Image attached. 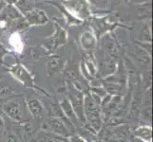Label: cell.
Listing matches in <instances>:
<instances>
[{"label": "cell", "instance_id": "1", "mask_svg": "<svg viewBox=\"0 0 153 142\" xmlns=\"http://www.w3.org/2000/svg\"><path fill=\"white\" fill-rule=\"evenodd\" d=\"M83 108L86 125L98 134L102 130L104 122L101 111V99L91 92H87L84 95Z\"/></svg>", "mask_w": 153, "mask_h": 142}, {"label": "cell", "instance_id": "2", "mask_svg": "<svg viewBox=\"0 0 153 142\" xmlns=\"http://www.w3.org/2000/svg\"><path fill=\"white\" fill-rule=\"evenodd\" d=\"M1 110L8 118L19 124H28L31 116L28 110L26 99L23 96L12 97L1 105Z\"/></svg>", "mask_w": 153, "mask_h": 142}, {"label": "cell", "instance_id": "3", "mask_svg": "<svg viewBox=\"0 0 153 142\" xmlns=\"http://www.w3.org/2000/svg\"><path fill=\"white\" fill-rule=\"evenodd\" d=\"M8 72L10 74L15 81L18 82L22 86L26 88H30L33 89V90H38L39 92L43 93L46 96H49L48 92L46 90H43L40 87H38L35 85V81H34V77L31 73L22 64H17L13 65L8 67Z\"/></svg>", "mask_w": 153, "mask_h": 142}, {"label": "cell", "instance_id": "4", "mask_svg": "<svg viewBox=\"0 0 153 142\" xmlns=\"http://www.w3.org/2000/svg\"><path fill=\"white\" fill-rule=\"evenodd\" d=\"M42 126L46 127L44 131L50 132L57 136H60L62 138L67 139L68 135H72V131L70 129V127L62 119L58 118L50 117L48 119H46V121H44V124Z\"/></svg>", "mask_w": 153, "mask_h": 142}, {"label": "cell", "instance_id": "5", "mask_svg": "<svg viewBox=\"0 0 153 142\" xmlns=\"http://www.w3.org/2000/svg\"><path fill=\"white\" fill-rule=\"evenodd\" d=\"M67 39H68V36H67L66 30L64 29H62L60 26L55 25L54 33L52 34L51 37L46 38L47 45L45 49L48 50L49 54L54 53L58 47H60L66 44Z\"/></svg>", "mask_w": 153, "mask_h": 142}, {"label": "cell", "instance_id": "6", "mask_svg": "<svg viewBox=\"0 0 153 142\" xmlns=\"http://www.w3.org/2000/svg\"><path fill=\"white\" fill-rule=\"evenodd\" d=\"M67 61L60 56H52L47 61V74L50 78H55L65 70Z\"/></svg>", "mask_w": 153, "mask_h": 142}, {"label": "cell", "instance_id": "7", "mask_svg": "<svg viewBox=\"0 0 153 142\" xmlns=\"http://www.w3.org/2000/svg\"><path fill=\"white\" fill-rule=\"evenodd\" d=\"M81 73L86 81L91 82V81L97 79L98 76V66L95 61L91 56H88L81 63Z\"/></svg>", "mask_w": 153, "mask_h": 142}, {"label": "cell", "instance_id": "8", "mask_svg": "<svg viewBox=\"0 0 153 142\" xmlns=\"http://www.w3.org/2000/svg\"><path fill=\"white\" fill-rule=\"evenodd\" d=\"M26 102H27V107L31 118H37L39 120H42L44 118L45 106L39 99L31 98L30 99H26Z\"/></svg>", "mask_w": 153, "mask_h": 142}, {"label": "cell", "instance_id": "9", "mask_svg": "<svg viewBox=\"0 0 153 142\" xmlns=\"http://www.w3.org/2000/svg\"><path fill=\"white\" fill-rule=\"evenodd\" d=\"M24 15H25L26 21H27L30 26L45 25L49 22V17L47 16V14L44 10L36 9V8Z\"/></svg>", "mask_w": 153, "mask_h": 142}, {"label": "cell", "instance_id": "10", "mask_svg": "<svg viewBox=\"0 0 153 142\" xmlns=\"http://www.w3.org/2000/svg\"><path fill=\"white\" fill-rule=\"evenodd\" d=\"M131 57L136 60L137 64H139V65H141L142 67H146V70L150 69V65H151L150 54L147 53L146 50H144L138 45L133 47Z\"/></svg>", "mask_w": 153, "mask_h": 142}, {"label": "cell", "instance_id": "11", "mask_svg": "<svg viewBox=\"0 0 153 142\" xmlns=\"http://www.w3.org/2000/svg\"><path fill=\"white\" fill-rule=\"evenodd\" d=\"M59 103V106L62 110L63 114L65 115V117L67 118V119L70 121L73 127H81V124L80 122L78 121V119L75 116V113H74V110H73L71 104L68 101V97H65L63 99H61Z\"/></svg>", "mask_w": 153, "mask_h": 142}, {"label": "cell", "instance_id": "12", "mask_svg": "<svg viewBox=\"0 0 153 142\" xmlns=\"http://www.w3.org/2000/svg\"><path fill=\"white\" fill-rule=\"evenodd\" d=\"M96 43H97V38L91 30H85L82 33L80 37V44L82 49L85 51L87 52L92 51L95 49Z\"/></svg>", "mask_w": 153, "mask_h": 142}, {"label": "cell", "instance_id": "13", "mask_svg": "<svg viewBox=\"0 0 153 142\" xmlns=\"http://www.w3.org/2000/svg\"><path fill=\"white\" fill-rule=\"evenodd\" d=\"M134 138H139L145 142H151L152 141V128L151 125L142 124L137 126L133 131Z\"/></svg>", "mask_w": 153, "mask_h": 142}, {"label": "cell", "instance_id": "14", "mask_svg": "<svg viewBox=\"0 0 153 142\" xmlns=\"http://www.w3.org/2000/svg\"><path fill=\"white\" fill-rule=\"evenodd\" d=\"M20 17H22V14L13 5H6L0 16L5 21H14Z\"/></svg>", "mask_w": 153, "mask_h": 142}, {"label": "cell", "instance_id": "15", "mask_svg": "<svg viewBox=\"0 0 153 142\" xmlns=\"http://www.w3.org/2000/svg\"><path fill=\"white\" fill-rule=\"evenodd\" d=\"M27 54L30 60H39L41 57H44L46 55H49V52L43 46H31L28 49Z\"/></svg>", "mask_w": 153, "mask_h": 142}, {"label": "cell", "instance_id": "16", "mask_svg": "<svg viewBox=\"0 0 153 142\" xmlns=\"http://www.w3.org/2000/svg\"><path fill=\"white\" fill-rule=\"evenodd\" d=\"M68 6L71 7L74 12L83 15V17H86L88 15V10L85 4L80 0H70L68 2Z\"/></svg>", "mask_w": 153, "mask_h": 142}, {"label": "cell", "instance_id": "17", "mask_svg": "<svg viewBox=\"0 0 153 142\" xmlns=\"http://www.w3.org/2000/svg\"><path fill=\"white\" fill-rule=\"evenodd\" d=\"M15 6L20 13L26 14L35 9V3L33 0H17L16 3H15Z\"/></svg>", "mask_w": 153, "mask_h": 142}, {"label": "cell", "instance_id": "18", "mask_svg": "<svg viewBox=\"0 0 153 142\" xmlns=\"http://www.w3.org/2000/svg\"><path fill=\"white\" fill-rule=\"evenodd\" d=\"M139 112V118L143 124L150 125L151 124V115H152V109L151 105H145L142 106Z\"/></svg>", "mask_w": 153, "mask_h": 142}, {"label": "cell", "instance_id": "19", "mask_svg": "<svg viewBox=\"0 0 153 142\" xmlns=\"http://www.w3.org/2000/svg\"><path fill=\"white\" fill-rule=\"evenodd\" d=\"M13 89L8 83H5L0 81V99H10L12 98L10 96H13Z\"/></svg>", "mask_w": 153, "mask_h": 142}, {"label": "cell", "instance_id": "20", "mask_svg": "<svg viewBox=\"0 0 153 142\" xmlns=\"http://www.w3.org/2000/svg\"><path fill=\"white\" fill-rule=\"evenodd\" d=\"M30 27V25L28 24V22L26 21L25 18L20 17L16 20L13 21V28L15 30H24L27 29Z\"/></svg>", "mask_w": 153, "mask_h": 142}, {"label": "cell", "instance_id": "21", "mask_svg": "<svg viewBox=\"0 0 153 142\" xmlns=\"http://www.w3.org/2000/svg\"><path fill=\"white\" fill-rule=\"evenodd\" d=\"M151 9L149 5H142V7L138 10V19L143 20L150 16Z\"/></svg>", "mask_w": 153, "mask_h": 142}, {"label": "cell", "instance_id": "22", "mask_svg": "<svg viewBox=\"0 0 153 142\" xmlns=\"http://www.w3.org/2000/svg\"><path fill=\"white\" fill-rule=\"evenodd\" d=\"M141 42H147V43H151V33L150 29L147 25H145L141 29Z\"/></svg>", "mask_w": 153, "mask_h": 142}, {"label": "cell", "instance_id": "23", "mask_svg": "<svg viewBox=\"0 0 153 142\" xmlns=\"http://www.w3.org/2000/svg\"><path fill=\"white\" fill-rule=\"evenodd\" d=\"M88 2L97 9H107L109 5V0H88Z\"/></svg>", "mask_w": 153, "mask_h": 142}, {"label": "cell", "instance_id": "24", "mask_svg": "<svg viewBox=\"0 0 153 142\" xmlns=\"http://www.w3.org/2000/svg\"><path fill=\"white\" fill-rule=\"evenodd\" d=\"M5 133H6V122H5L4 114L1 108H0V138H2V135Z\"/></svg>", "mask_w": 153, "mask_h": 142}, {"label": "cell", "instance_id": "25", "mask_svg": "<svg viewBox=\"0 0 153 142\" xmlns=\"http://www.w3.org/2000/svg\"><path fill=\"white\" fill-rule=\"evenodd\" d=\"M8 54H10V52L1 43H0V65H5L4 58Z\"/></svg>", "mask_w": 153, "mask_h": 142}, {"label": "cell", "instance_id": "26", "mask_svg": "<svg viewBox=\"0 0 153 142\" xmlns=\"http://www.w3.org/2000/svg\"><path fill=\"white\" fill-rule=\"evenodd\" d=\"M67 142H87L80 135L72 134L67 138Z\"/></svg>", "mask_w": 153, "mask_h": 142}, {"label": "cell", "instance_id": "27", "mask_svg": "<svg viewBox=\"0 0 153 142\" xmlns=\"http://www.w3.org/2000/svg\"><path fill=\"white\" fill-rule=\"evenodd\" d=\"M5 142H20V141H19L16 135L10 133L7 135L6 139H5Z\"/></svg>", "mask_w": 153, "mask_h": 142}, {"label": "cell", "instance_id": "28", "mask_svg": "<svg viewBox=\"0 0 153 142\" xmlns=\"http://www.w3.org/2000/svg\"><path fill=\"white\" fill-rule=\"evenodd\" d=\"M123 2V0H109V4L111 5V7L116 8Z\"/></svg>", "mask_w": 153, "mask_h": 142}, {"label": "cell", "instance_id": "29", "mask_svg": "<svg viewBox=\"0 0 153 142\" xmlns=\"http://www.w3.org/2000/svg\"><path fill=\"white\" fill-rule=\"evenodd\" d=\"M132 4H138V5H144L147 2H149V0H130Z\"/></svg>", "mask_w": 153, "mask_h": 142}, {"label": "cell", "instance_id": "30", "mask_svg": "<svg viewBox=\"0 0 153 142\" xmlns=\"http://www.w3.org/2000/svg\"><path fill=\"white\" fill-rule=\"evenodd\" d=\"M6 3H5L4 0H0V16H1V13L3 12V10L5 9V7H6Z\"/></svg>", "mask_w": 153, "mask_h": 142}, {"label": "cell", "instance_id": "31", "mask_svg": "<svg viewBox=\"0 0 153 142\" xmlns=\"http://www.w3.org/2000/svg\"><path fill=\"white\" fill-rule=\"evenodd\" d=\"M4 1L6 4L8 3V5H13V4L16 3L17 0H4Z\"/></svg>", "mask_w": 153, "mask_h": 142}, {"label": "cell", "instance_id": "32", "mask_svg": "<svg viewBox=\"0 0 153 142\" xmlns=\"http://www.w3.org/2000/svg\"><path fill=\"white\" fill-rule=\"evenodd\" d=\"M0 108H1V105H0Z\"/></svg>", "mask_w": 153, "mask_h": 142}]
</instances>
